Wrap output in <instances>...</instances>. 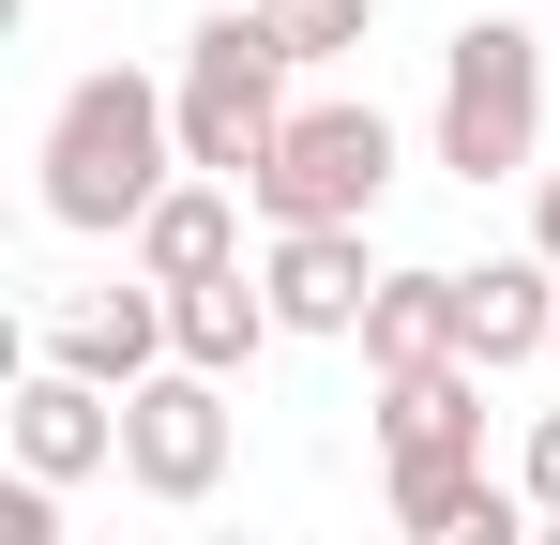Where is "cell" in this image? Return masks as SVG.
<instances>
[{"label":"cell","mask_w":560,"mask_h":545,"mask_svg":"<svg viewBox=\"0 0 560 545\" xmlns=\"http://www.w3.org/2000/svg\"><path fill=\"white\" fill-rule=\"evenodd\" d=\"M228 440H243V425H228V379H183V363H167L152 394H121V485L167 500V515H197V500L228 485Z\"/></svg>","instance_id":"obj_5"},{"label":"cell","mask_w":560,"mask_h":545,"mask_svg":"<svg viewBox=\"0 0 560 545\" xmlns=\"http://www.w3.org/2000/svg\"><path fill=\"white\" fill-rule=\"evenodd\" d=\"M378 469H394V485H455V469H485V379H469V363L378 379Z\"/></svg>","instance_id":"obj_6"},{"label":"cell","mask_w":560,"mask_h":545,"mask_svg":"<svg viewBox=\"0 0 560 545\" xmlns=\"http://www.w3.org/2000/svg\"><path fill=\"white\" fill-rule=\"evenodd\" d=\"M455 363H469V379L560 363V272H546V258H485V272H455Z\"/></svg>","instance_id":"obj_7"},{"label":"cell","mask_w":560,"mask_h":545,"mask_svg":"<svg viewBox=\"0 0 560 545\" xmlns=\"http://www.w3.org/2000/svg\"><path fill=\"white\" fill-rule=\"evenodd\" d=\"M273 288L258 272H212V288H167V349H183V379H243V363L273 349Z\"/></svg>","instance_id":"obj_11"},{"label":"cell","mask_w":560,"mask_h":545,"mask_svg":"<svg viewBox=\"0 0 560 545\" xmlns=\"http://www.w3.org/2000/svg\"><path fill=\"white\" fill-rule=\"evenodd\" d=\"M46 363H61V379H92V394H152V379H167V288H92V303H61V318H46Z\"/></svg>","instance_id":"obj_8"},{"label":"cell","mask_w":560,"mask_h":545,"mask_svg":"<svg viewBox=\"0 0 560 545\" xmlns=\"http://www.w3.org/2000/svg\"><path fill=\"white\" fill-rule=\"evenodd\" d=\"M15 469H31V485H92V469H121V394L31 363V379H15Z\"/></svg>","instance_id":"obj_9"},{"label":"cell","mask_w":560,"mask_h":545,"mask_svg":"<svg viewBox=\"0 0 560 545\" xmlns=\"http://www.w3.org/2000/svg\"><path fill=\"white\" fill-rule=\"evenodd\" d=\"M212 272H243V197H228V182H183V197L137 228V288H212Z\"/></svg>","instance_id":"obj_12"},{"label":"cell","mask_w":560,"mask_h":545,"mask_svg":"<svg viewBox=\"0 0 560 545\" xmlns=\"http://www.w3.org/2000/svg\"><path fill=\"white\" fill-rule=\"evenodd\" d=\"M183 182H197V167H183V106H167V77L92 61V77L46 106V228H77V243H137Z\"/></svg>","instance_id":"obj_1"},{"label":"cell","mask_w":560,"mask_h":545,"mask_svg":"<svg viewBox=\"0 0 560 545\" xmlns=\"http://www.w3.org/2000/svg\"><path fill=\"white\" fill-rule=\"evenodd\" d=\"M515 500H530V515H546V531H560V409H546V425H530V454H515Z\"/></svg>","instance_id":"obj_17"},{"label":"cell","mask_w":560,"mask_h":545,"mask_svg":"<svg viewBox=\"0 0 560 545\" xmlns=\"http://www.w3.org/2000/svg\"><path fill=\"white\" fill-rule=\"evenodd\" d=\"M197 545H258V531H197Z\"/></svg>","instance_id":"obj_19"},{"label":"cell","mask_w":560,"mask_h":545,"mask_svg":"<svg viewBox=\"0 0 560 545\" xmlns=\"http://www.w3.org/2000/svg\"><path fill=\"white\" fill-rule=\"evenodd\" d=\"M394 167H409V137H394L378 106H303V121L273 137V167L243 182V197L273 212V243H288V228H378Z\"/></svg>","instance_id":"obj_4"},{"label":"cell","mask_w":560,"mask_h":545,"mask_svg":"<svg viewBox=\"0 0 560 545\" xmlns=\"http://www.w3.org/2000/svg\"><path fill=\"white\" fill-rule=\"evenodd\" d=\"M0 545H77V531H61V485L15 469V485H0Z\"/></svg>","instance_id":"obj_16"},{"label":"cell","mask_w":560,"mask_h":545,"mask_svg":"<svg viewBox=\"0 0 560 545\" xmlns=\"http://www.w3.org/2000/svg\"><path fill=\"white\" fill-rule=\"evenodd\" d=\"M394 531H409V545H530L546 515H530L515 485H485V469H455V485H394Z\"/></svg>","instance_id":"obj_14"},{"label":"cell","mask_w":560,"mask_h":545,"mask_svg":"<svg viewBox=\"0 0 560 545\" xmlns=\"http://www.w3.org/2000/svg\"><path fill=\"white\" fill-rule=\"evenodd\" d=\"M243 15H273L288 61H349V46L378 31V0H243Z\"/></svg>","instance_id":"obj_15"},{"label":"cell","mask_w":560,"mask_h":545,"mask_svg":"<svg viewBox=\"0 0 560 545\" xmlns=\"http://www.w3.org/2000/svg\"><path fill=\"white\" fill-rule=\"evenodd\" d=\"M530 545H560V531H530Z\"/></svg>","instance_id":"obj_21"},{"label":"cell","mask_w":560,"mask_h":545,"mask_svg":"<svg viewBox=\"0 0 560 545\" xmlns=\"http://www.w3.org/2000/svg\"><path fill=\"white\" fill-rule=\"evenodd\" d=\"M424 363H455V272H378V318H364V379H424Z\"/></svg>","instance_id":"obj_13"},{"label":"cell","mask_w":560,"mask_h":545,"mask_svg":"<svg viewBox=\"0 0 560 545\" xmlns=\"http://www.w3.org/2000/svg\"><path fill=\"white\" fill-rule=\"evenodd\" d=\"M440 167L455 182H530L546 152V31L530 15H469L455 46H440Z\"/></svg>","instance_id":"obj_3"},{"label":"cell","mask_w":560,"mask_h":545,"mask_svg":"<svg viewBox=\"0 0 560 545\" xmlns=\"http://www.w3.org/2000/svg\"><path fill=\"white\" fill-rule=\"evenodd\" d=\"M288 77H303V61H288L273 15H197L183 77H167V106H183V167H197V182H258V167H273V137L303 121Z\"/></svg>","instance_id":"obj_2"},{"label":"cell","mask_w":560,"mask_h":545,"mask_svg":"<svg viewBox=\"0 0 560 545\" xmlns=\"http://www.w3.org/2000/svg\"><path fill=\"white\" fill-rule=\"evenodd\" d=\"M530 258H546V272H560V167H546V182H530Z\"/></svg>","instance_id":"obj_18"},{"label":"cell","mask_w":560,"mask_h":545,"mask_svg":"<svg viewBox=\"0 0 560 545\" xmlns=\"http://www.w3.org/2000/svg\"><path fill=\"white\" fill-rule=\"evenodd\" d=\"M258 288H273L288 334H364V318H378V258H364V228H288L273 258H258Z\"/></svg>","instance_id":"obj_10"},{"label":"cell","mask_w":560,"mask_h":545,"mask_svg":"<svg viewBox=\"0 0 560 545\" xmlns=\"http://www.w3.org/2000/svg\"><path fill=\"white\" fill-rule=\"evenodd\" d=\"M77 545H121V531H77Z\"/></svg>","instance_id":"obj_20"}]
</instances>
